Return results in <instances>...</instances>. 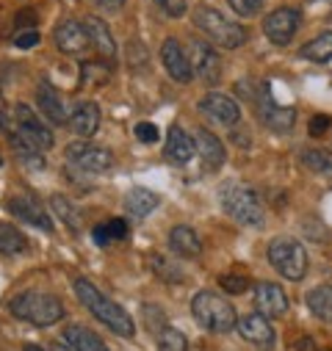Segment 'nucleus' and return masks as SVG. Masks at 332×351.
I'll return each mask as SVG.
<instances>
[{"instance_id": "nucleus-5", "label": "nucleus", "mask_w": 332, "mask_h": 351, "mask_svg": "<svg viewBox=\"0 0 332 351\" xmlns=\"http://www.w3.org/2000/svg\"><path fill=\"white\" fill-rule=\"evenodd\" d=\"M222 208L227 216H233L238 224H246V227H263L266 221V210L258 194L244 186H227L222 191Z\"/></svg>"}, {"instance_id": "nucleus-41", "label": "nucleus", "mask_w": 332, "mask_h": 351, "mask_svg": "<svg viewBox=\"0 0 332 351\" xmlns=\"http://www.w3.org/2000/svg\"><path fill=\"white\" fill-rule=\"evenodd\" d=\"M329 125H332V119L327 117V114H316V117H310V122H307V130H310V136H324L327 130H329Z\"/></svg>"}, {"instance_id": "nucleus-1", "label": "nucleus", "mask_w": 332, "mask_h": 351, "mask_svg": "<svg viewBox=\"0 0 332 351\" xmlns=\"http://www.w3.org/2000/svg\"><path fill=\"white\" fill-rule=\"evenodd\" d=\"M75 296H78V302L86 307L103 326H108L114 335H119V337H133L136 335V324H133V318H130V313L125 310V307H119L117 302H111L106 293H100V288H95L89 280H75Z\"/></svg>"}, {"instance_id": "nucleus-13", "label": "nucleus", "mask_w": 332, "mask_h": 351, "mask_svg": "<svg viewBox=\"0 0 332 351\" xmlns=\"http://www.w3.org/2000/svg\"><path fill=\"white\" fill-rule=\"evenodd\" d=\"M161 61H163V69H166V75H169L172 80H178V83H189L191 80V64H189V56H186V50L180 47V42L178 39H163V45H161Z\"/></svg>"}, {"instance_id": "nucleus-15", "label": "nucleus", "mask_w": 332, "mask_h": 351, "mask_svg": "<svg viewBox=\"0 0 332 351\" xmlns=\"http://www.w3.org/2000/svg\"><path fill=\"white\" fill-rule=\"evenodd\" d=\"M200 111H202L205 117L216 119L219 125H227V128L238 125V119H241L238 103H235L233 97H227V95H219V92H208V95L200 100Z\"/></svg>"}, {"instance_id": "nucleus-27", "label": "nucleus", "mask_w": 332, "mask_h": 351, "mask_svg": "<svg viewBox=\"0 0 332 351\" xmlns=\"http://www.w3.org/2000/svg\"><path fill=\"white\" fill-rule=\"evenodd\" d=\"M128 235V221L125 219H108L106 224H97L95 230H92V238H95V243L97 246H111L114 241H122Z\"/></svg>"}, {"instance_id": "nucleus-16", "label": "nucleus", "mask_w": 332, "mask_h": 351, "mask_svg": "<svg viewBox=\"0 0 332 351\" xmlns=\"http://www.w3.org/2000/svg\"><path fill=\"white\" fill-rule=\"evenodd\" d=\"M100 119H103L100 106L92 103V100H83V103L75 106V111H72V117H69V128H72V133H75L78 138L89 141V138L100 130Z\"/></svg>"}, {"instance_id": "nucleus-8", "label": "nucleus", "mask_w": 332, "mask_h": 351, "mask_svg": "<svg viewBox=\"0 0 332 351\" xmlns=\"http://www.w3.org/2000/svg\"><path fill=\"white\" fill-rule=\"evenodd\" d=\"M189 64L191 72L205 83V86H216L222 77V58L216 53V47L211 42H189Z\"/></svg>"}, {"instance_id": "nucleus-19", "label": "nucleus", "mask_w": 332, "mask_h": 351, "mask_svg": "<svg viewBox=\"0 0 332 351\" xmlns=\"http://www.w3.org/2000/svg\"><path fill=\"white\" fill-rule=\"evenodd\" d=\"M163 155L169 158L172 163H189L197 155V141L183 128H169V133H166Z\"/></svg>"}, {"instance_id": "nucleus-29", "label": "nucleus", "mask_w": 332, "mask_h": 351, "mask_svg": "<svg viewBox=\"0 0 332 351\" xmlns=\"http://www.w3.org/2000/svg\"><path fill=\"white\" fill-rule=\"evenodd\" d=\"M261 119L274 130V133H288L296 122V111L294 108H285V106H272L269 111L261 114Z\"/></svg>"}, {"instance_id": "nucleus-34", "label": "nucleus", "mask_w": 332, "mask_h": 351, "mask_svg": "<svg viewBox=\"0 0 332 351\" xmlns=\"http://www.w3.org/2000/svg\"><path fill=\"white\" fill-rule=\"evenodd\" d=\"M150 266H152V271H155L166 285H178V282H183V271H180V269H175L169 260H163L158 252H152V254H150Z\"/></svg>"}, {"instance_id": "nucleus-38", "label": "nucleus", "mask_w": 332, "mask_h": 351, "mask_svg": "<svg viewBox=\"0 0 332 351\" xmlns=\"http://www.w3.org/2000/svg\"><path fill=\"white\" fill-rule=\"evenodd\" d=\"M128 58H130V66L133 69H147L150 56H147V47L141 42H130L128 45Z\"/></svg>"}, {"instance_id": "nucleus-26", "label": "nucleus", "mask_w": 332, "mask_h": 351, "mask_svg": "<svg viewBox=\"0 0 332 351\" xmlns=\"http://www.w3.org/2000/svg\"><path fill=\"white\" fill-rule=\"evenodd\" d=\"M125 208H128L130 216L144 219V216H150V213L158 208V197H155L152 191H147V189H133V191L125 197Z\"/></svg>"}, {"instance_id": "nucleus-25", "label": "nucleus", "mask_w": 332, "mask_h": 351, "mask_svg": "<svg viewBox=\"0 0 332 351\" xmlns=\"http://www.w3.org/2000/svg\"><path fill=\"white\" fill-rule=\"evenodd\" d=\"M299 56L307 58V61H316V64L332 61V31H324V34H318L316 39H310V42L299 50Z\"/></svg>"}, {"instance_id": "nucleus-43", "label": "nucleus", "mask_w": 332, "mask_h": 351, "mask_svg": "<svg viewBox=\"0 0 332 351\" xmlns=\"http://www.w3.org/2000/svg\"><path fill=\"white\" fill-rule=\"evenodd\" d=\"M42 39H39V34L36 31H20L17 36H14V45L20 47V50H31V47H36Z\"/></svg>"}, {"instance_id": "nucleus-49", "label": "nucleus", "mask_w": 332, "mask_h": 351, "mask_svg": "<svg viewBox=\"0 0 332 351\" xmlns=\"http://www.w3.org/2000/svg\"><path fill=\"white\" fill-rule=\"evenodd\" d=\"M0 163H3V160H0Z\"/></svg>"}, {"instance_id": "nucleus-20", "label": "nucleus", "mask_w": 332, "mask_h": 351, "mask_svg": "<svg viewBox=\"0 0 332 351\" xmlns=\"http://www.w3.org/2000/svg\"><path fill=\"white\" fill-rule=\"evenodd\" d=\"M83 28H86V34H89L92 47H95L103 58H114V56H117V42H114L108 25H106L100 17H92V14H89L86 20H83Z\"/></svg>"}, {"instance_id": "nucleus-30", "label": "nucleus", "mask_w": 332, "mask_h": 351, "mask_svg": "<svg viewBox=\"0 0 332 351\" xmlns=\"http://www.w3.org/2000/svg\"><path fill=\"white\" fill-rule=\"evenodd\" d=\"M25 249H28V238L17 227L0 221V254H20Z\"/></svg>"}, {"instance_id": "nucleus-32", "label": "nucleus", "mask_w": 332, "mask_h": 351, "mask_svg": "<svg viewBox=\"0 0 332 351\" xmlns=\"http://www.w3.org/2000/svg\"><path fill=\"white\" fill-rule=\"evenodd\" d=\"M111 69L100 61H83L80 64V83L86 86V89H100V86H106Z\"/></svg>"}, {"instance_id": "nucleus-14", "label": "nucleus", "mask_w": 332, "mask_h": 351, "mask_svg": "<svg viewBox=\"0 0 332 351\" xmlns=\"http://www.w3.org/2000/svg\"><path fill=\"white\" fill-rule=\"evenodd\" d=\"M6 210L12 213V219H20L25 224H34L45 232L53 230V219L45 213V208L34 199V197H9L6 199Z\"/></svg>"}, {"instance_id": "nucleus-21", "label": "nucleus", "mask_w": 332, "mask_h": 351, "mask_svg": "<svg viewBox=\"0 0 332 351\" xmlns=\"http://www.w3.org/2000/svg\"><path fill=\"white\" fill-rule=\"evenodd\" d=\"M169 249H172L175 254H180V257H197V254L202 252V241H200V235H197L194 227L178 224V227H172V232H169Z\"/></svg>"}, {"instance_id": "nucleus-36", "label": "nucleus", "mask_w": 332, "mask_h": 351, "mask_svg": "<svg viewBox=\"0 0 332 351\" xmlns=\"http://www.w3.org/2000/svg\"><path fill=\"white\" fill-rule=\"evenodd\" d=\"M219 285H222L227 293H233V296H241V293L249 291V280L241 277V274H222V277H219Z\"/></svg>"}, {"instance_id": "nucleus-40", "label": "nucleus", "mask_w": 332, "mask_h": 351, "mask_svg": "<svg viewBox=\"0 0 332 351\" xmlns=\"http://www.w3.org/2000/svg\"><path fill=\"white\" fill-rule=\"evenodd\" d=\"M39 23V14H36V9H20L17 14H14V25L17 28H25V31H34V25Z\"/></svg>"}, {"instance_id": "nucleus-42", "label": "nucleus", "mask_w": 332, "mask_h": 351, "mask_svg": "<svg viewBox=\"0 0 332 351\" xmlns=\"http://www.w3.org/2000/svg\"><path fill=\"white\" fill-rule=\"evenodd\" d=\"M136 138H139L141 144H155V141H158V128H155L152 122H139V125H136Z\"/></svg>"}, {"instance_id": "nucleus-7", "label": "nucleus", "mask_w": 332, "mask_h": 351, "mask_svg": "<svg viewBox=\"0 0 332 351\" xmlns=\"http://www.w3.org/2000/svg\"><path fill=\"white\" fill-rule=\"evenodd\" d=\"M67 160L78 169V171H89V174H106L114 166V155L97 144L89 141H72L67 147Z\"/></svg>"}, {"instance_id": "nucleus-6", "label": "nucleus", "mask_w": 332, "mask_h": 351, "mask_svg": "<svg viewBox=\"0 0 332 351\" xmlns=\"http://www.w3.org/2000/svg\"><path fill=\"white\" fill-rule=\"evenodd\" d=\"M269 263L285 280L294 282L307 274V252L296 238H274L269 243Z\"/></svg>"}, {"instance_id": "nucleus-46", "label": "nucleus", "mask_w": 332, "mask_h": 351, "mask_svg": "<svg viewBox=\"0 0 332 351\" xmlns=\"http://www.w3.org/2000/svg\"><path fill=\"white\" fill-rule=\"evenodd\" d=\"M53 351H75V348H72V346H67V343H56V346H53Z\"/></svg>"}, {"instance_id": "nucleus-44", "label": "nucleus", "mask_w": 332, "mask_h": 351, "mask_svg": "<svg viewBox=\"0 0 332 351\" xmlns=\"http://www.w3.org/2000/svg\"><path fill=\"white\" fill-rule=\"evenodd\" d=\"M97 3L103 6V9H111V12H117V9H122L128 0H97Z\"/></svg>"}, {"instance_id": "nucleus-39", "label": "nucleus", "mask_w": 332, "mask_h": 351, "mask_svg": "<svg viewBox=\"0 0 332 351\" xmlns=\"http://www.w3.org/2000/svg\"><path fill=\"white\" fill-rule=\"evenodd\" d=\"M155 6L169 17H183L186 14V0H155Z\"/></svg>"}, {"instance_id": "nucleus-33", "label": "nucleus", "mask_w": 332, "mask_h": 351, "mask_svg": "<svg viewBox=\"0 0 332 351\" xmlns=\"http://www.w3.org/2000/svg\"><path fill=\"white\" fill-rule=\"evenodd\" d=\"M302 163L310 169V171H316V174H324V178H332V152H327V149H305L302 152Z\"/></svg>"}, {"instance_id": "nucleus-47", "label": "nucleus", "mask_w": 332, "mask_h": 351, "mask_svg": "<svg viewBox=\"0 0 332 351\" xmlns=\"http://www.w3.org/2000/svg\"><path fill=\"white\" fill-rule=\"evenodd\" d=\"M23 351H45V348H42V346H36V343H28Z\"/></svg>"}, {"instance_id": "nucleus-3", "label": "nucleus", "mask_w": 332, "mask_h": 351, "mask_svg": "<svg viewBox=\"0 0 332 351\" xmlns=\"http://www.w3.org/2000/svg\"><path fill=\"white\" fill-rule=\"evenodd\" d=\"M191 313L194 318L200 321V326H205L208 332H216V335H224V332H233L238 326V315H235V307L222 299L219 293L213 291H200L194 293L191 299Z\"/></svg>"}, {"instance_id": "nucleus-31", "label": "nucleus", "mask_w": 332, "mask_h": 351, "mask_svg": "<svg viewBox=\"0 0 332 351\" xmlns=\"http://www.w3.org/2000/svg\"><path fill=\"white\" fill-rule=\"evenodd\" d=\"M50 208H53L56 219H61L69 230H80V210H78V205H72L64 194H53V197H50Z\"/></svg>"}, {"instance_id": "nucleus-10", "label": "nucleus", "mask_w": 332, "mask_h": 351, "mask_svg": "<svg viewBox=\"0 0 332 351\" xmlns=\"http://www.w3.org/2000/svg\"><path fill=\"white\" fill-rule=\"evenodd\" d=\"M14 119H17V130L20 133H25L39 149H50L53 144H56V138H53V130L34 114V108L31 106H25V103H20V106H14Z\"/></svg>"}, {"instance_id": "nucleus-18", "label": "nucleus", "mask_w": 332, "mask_h": 351, "mask_svg": "<svg viewBox=\"0 0 332 351\" xmlns=\"http://www.w3.org/2000/svg\"><path fill=\"white\" fill-rule=\"evenodd\" d=\"M36 108H39L42 117H47L53 125H67V122H69L67 108H64V100L58 97L56 86H50L47 80H42L39 89H36Z\"/></svg>"}, {"instance_id": "nucleus-12", "label": "nucleus", "mask_w": 332, "mask_h": 351, "mask_svg": "<svg viewBox=\"0 0 332 351\" xmlns=\"http://www.w3.org/2000/svg\"><path fill=\"white\" fill-rule=\"evenodd\" d=\"M238 332L246 343H252L255 348H263V351H272L274 348V329L269 324L266 315L261 313H249L238 321Z\"/></svg>"}, {"instance_id": "nucleus-2", "label": "nucleus", "mask_w": 332, "mask_h": 351, "mask_svg": "<svg viewBox=\"0 0 332 351\" xmlns=\"http://www.w3.org/2000/svg\"><path fill=\"white\" fill-rule=\"evenodd\" d=\"M9 313L20 321L34 324V326H53L67 315L61 299L53 293H45V291H23V293L12 296Z\"/></svg>"}, {"instance_id": "nucleus-28", "label": "nucleus", "mask_w": 332, "mask_h": 351, "mask_svg": "<svg viewBox=\"0 0 332 351\" xmlns=\"http://www.w3.org/2000/svg\"><path fill=\"white\" fill-rule=\"evenodd\" d=\"M307 307H310V313H313L316 318L332 324V285L313 288V291L307 293Z\"/></svg>"}, {"instance_id": "nucleus-48", "label": "nucleus", "mask_w": 332, "mask_h": 351, "mask_svg": "<svg viewBox=\"0 0 332 351\" xmlns=\"http://www.w3.org/2000/svg\"><path fill=\"white\" fill-rule=\"evenodd\" d=\"M6 111V103H3V92H0V114Z\"/></svg>"}, {"instance_id": "nucleus-9", "label": "nucleus", "mask_w": 332, "mask_h": 351, "mask_svg": "<svg viewBox=\"0 0 332 351\" xmlns=\"http://www.w3.org/2000/svg\"><path fill=\"white\" fill-rule=\"evenodd\" d=\"M299 12L296 9H291V6H283V9H274L266 20H263V34L274 42V45H288L291 39H294V34H296V28H299Z\"/></svg>"}, {"instance_id": "nucleus-11", "label": "nucleus", "mask_w": 332, "mask_h": 351, "mask_svg": "<svg viewBox=\"0 0 332 351\" xmlns=\"http://www.w3.org/2000/svg\"><path fill=\"white\" fill-rule=\"evenodd\" d=\"M53 42L61 53L67 56H80V53H86V47L92 45L89 42V34L86 28H83V23L78 20H64L53 28Z\"/></svg>"}, {"instance_id": "nucleus-23", "label": "nucleus", "mask_w": 332, "mask_h": 351, "mask_svg": "<svg viewBox=\"0 0 332 351\" xmlns=\"http://www.w3.org/2000/svg\"><path fill=\"white\" fill-rule=\"evenodd\" d=\"M194 141H197V152L202 155V160H205L208 169H219V166L224 163V147H222V141H219L211 130L200 128Z\"/></svg>"}, {"instance_id": "nucleus-45", "label": "nucleus", "mask_w": 332, "mask_h": 351, "mask_svg": "<svg viewBox=\"0 0 332 351\" xmlns=\"http://www.w3.org/2000/svg\"><path fill=\"white\" fill-rule=\"evenodd\" d=\"M296 348H302V351H316V346H313V340H310V337H302V340L296 343Z\"/></svg>"}, {"instance_id": "nucleus-17", "label": "nucleus", "mask_w": 332, "mask_h": 351, "mask_svg": "<svg viewBox=\"0 0 332 351\" xmlns=\"http://www.w3.org/2000/svg\"><path fill=\"white\" fill-rule=\"evenodd\" d=\"M255 304H258V313L266 318H280L288 310V299H285L283 288L274 282H258L255 285Z\"/></svg>"}, {"instance_id": "nucleus-35", "label": "nucleus", "mask_w": 332, "mask_h": 351, "mask_svg": "<svg viewBox=\"0 0 332 351\" xmlns=\"http://www.w3.org/2000/svg\"><path fill=\"white\" fill-rule=\"evenodd\" d=\"M158 351H189V340L180 329L166 326L158 332Z\"/></svg>"}, {"instance_id": "nucleus-22", "label": "nucleus", "mask_w": 332, "mask_h": 351, "mask_svg": "<svg viewBox=\"0 0 332 351\" xmlns=\"http://www.w3.org/2000/svg\"><path fill=\"white\" fill-rule=\"evenodd\" d=\"M9 144H12V149L17 152V158H20L28 169H36V171L45 169V155L39 152V147H36L25 133H20V130L9 133Z\"/></svg>"}, {"instance_id": "nucleus-37", "label": "nucleus", "mask_w": 332, "mask_h": 351, "mask_svg": "<svg viewBox=\"0 0 332 351\" xmlns=\"http://www.w3.org/2000/svg\"><path fill=\"white\" fill-rule=\"evenodd\" d=\"M227 3H230V9H233L238 17H252V14L261 12L263 0H227Z\"/></svg>"}, {"instance_id": "nucleus-24", "label": "nucleus", "mask_w": 332, "mask_h": 351, "mask_svg": "<svg viewBox=\"0 0 332 351\" xmlns=\"http://www.w3.org/2000/svg\"><path fill=\"white\" fill-rule=\"evenodd\" d=\"M64 343L72 346L75 351H108V346L100 340V335H95L86 326H78V324L64 332Z\"/></svg>"}, {"instance_id": "nucleus-4", "label": "nucleus", "mask_w": 332, "mask_h": 351, "mask_svg": "<svg viewBox=\"0 0 332 351\" xmlns=\"http://www.w3.org/2000/svg\"><path fill=\"white\" fill-rule=\"evenodd\" d=\"M194 25L213 42V45H222V47H241L246 39H249V31L233 20H227L222 12L211 9V6H197L194 9Z\"/></svg>"}]
</instances>
